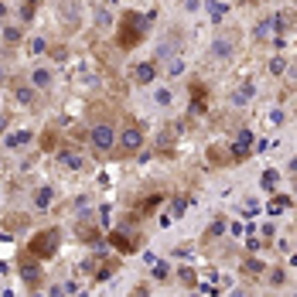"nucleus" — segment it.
Returning a JSON list of instances; mask_svg holds the SVG:
<instances>
[{"mask_svg":"<svg viewBox=\"0 0 297 297\" xmlns=\"http://www.w3.org/2000/svg\"><path fill=\"white\" fill-rule=\"evenodd\" d=\"M58 250V229H48V232H38V236L31 239V246H28V253L34 260H41V256H52Z\"/></svg>","mask_w":297,"mask_h":297,"instance_id":"f257e3e1","label":"nucleus"},{"mask_svg":"<svg viewBox=\"0 0 297 297\" xmlns=\"http://www.w3.org/2000/svg\"><path fill=\"white\" fill-rule=\"evenodd\" d=\"M92 147H96L99 154H110V150L116 147V134H113L110 123H99L96 130H92Z\"/></svg>","mask_w":297,"mask_h":297,"instance_id":"f03ea898","label":"nucleus"},{"mask_svg":"<svg viewBox=\"0 0 297 297\" xmlns=\"http://www.w3.org/2000/svg\"><path fill=\"white\" fill-rule=\"evenodd\" d=\"M120 147H123V154H137L140 147H144V134H140L137 126H126L123 137H120Z\"/></svg>","mask_w":297,"mask_h":297,"instance_id":"7ed1b4c3","label":"nucleus"},{"mask_svg":"<svg viewBox=\"0 0 297 297\" xmlns=\"http://www.w3.org/2000/svg\"><path fill=\"white\" fill-rule=\"evenodd\" d=\"M140 41V20L137 18H126L123 31H120V48H134Z\"/></svg>","mask_w":297,"mask_h":297,"instance_id":"20e7f679","label":"nucleus"},{"mask_svg":"<svg viewBox=\"0 0 297 297\" xmlns=\"http://www.w3.org/2000/svg\"><path fill=\"white\" fill-rule=\"evenodd\" d=\"M20 274H24V280H28V284H41V266L34 263V256H24V263H20Z\"/></svg>","mask_w":297,"mask_h":297,"instance_id":"39448f33","label":"nucleus"},{"mask_svg":"<svg viewBox=\"0 0 297 297\" xmlns=\"http://www.w3.org/2000/svg\"><path fill=\"white\" fill-rule=\"evenodd\" d=\"M154 76H158V68H154V65H137V68H134V82H137V86L154 82Z\"/></svg>","mask_w":297,"mask_h":297,"instance_id":"423d86ee","label":"nucleus"},{"mask_svg":"<svg viewBox=\"0 0 297 297\" xmlns=\"http://www.w3.org/2000/svg\"><path fill=\"white\" fill-rule=\"evenodd\" d=\"M52 198H55L52 188H41L38 195H34V205H38V208H48V205H52Z\"/></svg>","mask_w":297,"mask_h":297,"instance_id":"0eeeda50","label":"nucleus"},{"mask_svg":"<svg viewBox=\"0 0 297 297\" xmlns=\"http://www.w3.org/2000/svg\"><path fill=\"white\" fill-rule=\"evenodd\" d=\"M250 96H253V86H250V82H246V86H239V89H236V102H246Z\"/></svg>","mask_w":297,"mask_h":297,"instance_id":"6e6552de","label":"nucleus"},{"mask_svg":"<svg viewBox=\"0 0 297 297\" xmlns=\"http://www.w3.org/2000/svg\"><path fill=\"white\" fill-rule=\"evenodd\" d=\"M48 82H52V72H48V68H38V72H34V86H48Z\"/></svg>","mask_w":297,"mask_h":297,"instance_id":"1a4fd4ad","label":"nucleus"},{"mask_svg":"<svg viewBox=\"0 0 297 297\" xmlns=\"http://www.w3.org/2000/svg\"><path fill=\"white\" fill-rule=\"evenodd\" d=\"M250 144H253V137H250V134H242V137L236 140V154H246V147H250Z\"/></svg>","mask_w":297,"mask_h":297,"instance_id":"9d476101","label":"nucleus"},{"mask_svg":"<svg viewBox=\"0 0 297 297\" xmlns=\"http://www.w3.org/2000/svg\"><path fill=\"white\" fill-rule=\"evenodd\" d=\"M62 160H65L68 168H82V158H79V154H62Z\"/></svg>","mask_w":297,"mask_h":297,"instance_id":"9b49d317","label":"nucleus"},{"mask_svg":"<svg viewBox=\"0 0 297 297\" xmlns=\"http://www.w3.org/2000/svg\"><path fill=\"white\" fill-rule=\"evenodd\" d=\"M31 96H34L31 89H18V99H20V102H28V99H31Z\"/></svg>","mask_w":297,"mask_h":297,"instance_id":"f8f14e48","label":"nucleus"}]
</instances>
